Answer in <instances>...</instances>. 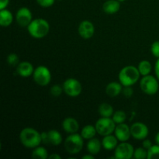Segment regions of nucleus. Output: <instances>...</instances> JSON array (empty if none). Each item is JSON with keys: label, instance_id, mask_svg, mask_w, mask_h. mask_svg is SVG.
Instances as JSON below:
<instances>
[{"label": "nucleus", "instance_id": "nucleus-21", "mask_svg": "<svg viewBox=\"0 0 159 159\" xmlns=\"http://www.w3.org/2000/svg\"><path fill=\"white\" fill-rule=\"evenodd\" d=\"M48 139H49V144L53 146H58L62 142V136L56 130H51L48 131Z\"/></svg>", "mask_w": 159, "mask_h": 159}, {"label": "nucleus", "instance_id": "nucleus-22", "mask_svg": "<svg viewBox=\"0 0 159 159\" xmlns=\"http://www.w3.org/2000/svg\"><path fill=\"white\" fill-rule=\"evenodd\" d=\"M98 112L102 117H111L114 113L113 107L107 102H103L99 105Z\"/></svg>", "mask_w": 159, "mask_h": 159}, {"label": "nucleus", "instance_id": "nucleus-29", "mask_svg": "<svg viewBox=\"0 0 159 159\" xmlns=\"http://www.w3.org/2000/svg\"><path fill=\"white\" fill-rule=\"evenodd\" d=\"M6 61H7V63L9 64L10 66H17L20 63V58H19V56L17 55L15 53H11L9 55L7 56V58H6Z\"/></svg>", "mask_w": 159, "mask_h": 159}, {"label": "nucleus", "instance_id": "nucleus-17", "mask_svg": "<svg viewBox=\"0 0 159 159\" xmlns=\"http://www.w3.org/2000/svg\"><path fill=\"white\" fill-rule=\"evenodd\" d=\"M120 9V3L118 0H107L102 5V10L107 14L116 13Z\"/></svg>", "mask_w": 159, "mask_h": 159}, {"label": "nucleus", "instance_id": "nucleus-36", "mask_svg": "<svg viewBox=\"0 0 159 159\" xmlns=\"http://www.w3.org/2000/svg\"><path fill=\"white\" fill-rule=\"evenodd\" d=\"M9 0H0V10L6 9L9 5Z\"/></svg>", "mask_w": 159, "mask_h": 159}, {"label": "nucleus", "instance_id": "nucleus-38", "mask_svg": "<svg viewBox=\"0 0 159 159\" xmlns=\"http://www.w3.org/2000/svg\"><path fill=\"white\" fill-rule=\"evenodd\" d=\"M51 158V159H61V156L59 155L56 153H53L51 155H49V158Z\"/></svg>", "mask_w": 159, "mask_h": 159}, {"label": "nucleus", "instance_id": "nucleus-6", "mask_svg": "<svg viewBox=\"0 0 159 159\" xmlns=\"http://www.w3.org/2000/svg\"><path fill=\"white\" fill-rule=\"evenodd\" d=\"M116 123L111 117H101L96 121V127L97 134L101 136L112 134L116 128Z\"/></svg>", "mask_w": 159, "mask_h": 159}, {"label": "nucleus", "instance_id": "nucleus-40", "mask_svg": "<svg viewBox=\"0 0 159 159\" xmlns=\"http://www.w3.org/2000/svg\"><path fill=\"white\" fill-rule=\"evenodd\" d=\"M155 142H156L157 144L159 145V132L157 133L156 136H155Z\"/></svg>", "mask_w": 159, "mask_h": 159}, {"label": "nucleus", "instance_id": "nucleus-18", "mask_svg": "<svg viewBox=\"0 0 159 159\" xmlns=\"http://www.w3.org/2000/svg\"><path fill=\"white\" fill-rule=\"evenodd\" d=\"M118 141L119 140L115 135H107V136H104L103 139L102 140V146L104 149L107 151L115 150L116 146L118 145Z\"/></svg>", "mask_w": 159, "mask_h": 159}, {"label": "nucleus", "instance_id": "nucleus-41", "mask_svg": "<svg viewBox=\"0 0 159 159\" xmlns=\"http://www.w3.org/2000/svg\"><path fill=\"white\" fill-rule=\"evenodd\" d=\"M118 1H119L120 2H124V1H126V0H118Z\"/></svg>", "mask_w": 159, "mask_h": 159}, {"label": "nucleus", "instance_id": "nucleus-10", "mask_svg": "<svg viewBox=\"0 0 159 159\" xmlns=\"http://www.w3.org/2000/svg\"><path fill=\"white\" fill-rule=\"evenodd\" d=\"M33 15L31 11L26 7H22L17 10L16 14V23L22 27H27L32 22Z\"/></svg>", "mask_w": 159, "mask_h": 159}, {"label": "nucleus", "instance_id": "nucleus-20", "mask_svg": "<svg viewBox=\"0 0 159 159\" xmlns=\"http://www.w3.org/2000/svg\"><path fill=\"white\" fill-rule=\"evenodd\" d=\"M13 21V16L12 12L6 9H1L0 11V25L3 27L10 26Z\"/></svg>", "mask_w": 159, "mask_h": 159}, {"label": "nucleus", "instance_id": "nucleus-4", "mask_svg": "<svg viewBox=\"0 0 159 159\" xmlns=\"http://www.w3.org/2000/svg\"><path fill=\"white\" fill-rule=\"evenodd\" d=\"M84 138L82 135L77 133L70 134L65 139L64 145L66 152L69 155H77L81 151L84 145Z\"/></svg>", "mask_w": 159, "mask_h": 159}, {"label": "nucleus", "instance_id": "nucleus-23", "mask_svg": "<svg viewBox=\"0 0 159 159\" xmlns=\"http://www.w3.org/2000/svg\"><path fill=\"white\" fill-rule=\"evenodd\" d=\"M97 134V130L95 126L86 125L81 130V135L85 140H90L94 138Z\"/></svg>", "mask_w": 159, "mask_h": 159}, {"label": "nucleus", "instance_id": "nucleus-2", "mask_svg": "<svg viewBox=\"0 0 159 159\" xmlns=\"http://www.w3.org/2000/svg\"><path fill=\"white\" fill-rule=\"evenodd\" d=\"M27 30L32 37L41 39L46 37L49 33L50 24L44 19H35L32 20V22L27 26Z\"/></svg>", "mask_w": 159, "mask_h": 159}, {"label": "nucleus", "instance_id": "nucleus-39", "mask_svg": "<svg viewBox=\"0 0 159 159\" xmlns=\"http://www.w3.org/2000/svg\"><path fill=\"white\" fill-rule=\"evenodd\" d=\"M82 158L83 159H94V155H91V154H89V155H84V156H82Z\"/></svg>", "mask_w": 159, "mask_h": 159}, {"label": "nucleus", "instance_id": "nucleus-27", "mask_svg": "<svg viewBox=\"0 0 159 159\" xmlns=\"http://www.w3.org/2000/svg\"><path fill=\"white\" fill-rule=\"evenodd\" d=\"M148 159H159V145H152L148 150Z\"/></svg>", "mask_w": 159, "mask_h": 159}, {"label": "nucleus", "instance_id": "nucleus-28", "mask_svg": "<svg viewBox=\"0 0 159 159\" xmlns=\"http://www.w3.org/2000/svg\"><path fill=\"white\" fill-rule=\"evenodd\" d=\"M133 158L135 159H146L148 158V150L144 148H138L134 149Z\"/></svg>", "mask_w": 159, "mask_h": 159}, {"label": "nucleus", "instance_id": "nucleus-37", "mask_svg": "<svg viewBox=\"0 0 159 159\" xmlns=\"http://www.w3.org/2000/svg\"><path fill=\"white\" fill-rule=\"evenodd\" d=\"M155 75H156V78L159 81V58H158V60H157L156 62H155Z\"/></svg>", "mask_w": 159, "mask_h": 159}, {"label": "nucleus", "instance_id": "nucleus-25", "mask_svg": "<svg viewBox=\"0 0 159 159\" xmlns=\"http://www.w3.org/2000/svg\"><path fill=\"white\" fill-rule=\"evenodd\" d=\"M138 68L141 75H150L151 71H152V64H151L148 61L143 60L139 63Z\"/></svg>", "mask_w": 159, "mask_h": 159}, {"label": "nucleus", "instance_id": "nucleus-34", "mask_svg": "<svg viewBox=\"0 0 159 159\" xmlns=\"http://www.w3.org/2000/svg\"><path fill=\"white\" fill-rule=\"evenodd\" d=\"M153 145L152 143V141H150V140L148 139H144L143 140V142H142V147L144 148L145 149H147V150H148L149 148H150Z\"/></svg>", "mask_w": 159, "mask_h": 159}, {"label": "nucleus", "instance_id": "nucleus-16", "mask_svg": "<svg viewBox=\"0 0 159 159\" xmlns=\"http://www.w3.org/2000/svg\"><path fill=\"white\" fill-rule=\"evenodd\" d=\"M120 82H112L106 86V93L110 97H116L122 93L123 87Z\"/></svg>", "mask_w": 159, "mask_h": 159}, {"label": "nucleus", "instance_id": "nucleus-24", "mask_svg": "<svg viewBox=\"0 0 159 159\" xmlns=\"http://www.w3.org/2000/svg\"><path fill=\"white\" fill-rule=\"evenodd\" d=\"M32 158L34 159H47L49 158V155L45 148L37 146V148H34L32 152Z\"/></svg>", "mask_w": 159, "mask_h": 159}, {"label": "nucleus", "instance_id": "nucleus-35", "mask_svg": "<svg viewBox=\"0 0 159 159\" xmlns=\"http://www.w3.org/2000/svg\"><path fill=\"white\" fill-rule=\"evenodd\" d=\"M41 141H42V143H43V144H49V139H48V132H42Z\"/></svg>", "mask_w": 159, "mask_h": 159}, {"label": "nucleus", "instance_id": "nucleus-26", "mask_svg": "<svg viewBox=\"0 0 159 159\" xmlns=\"http://www.w3.org/2000/svg\"><path fill=\"white\" fill-rule=\"evenodd\" d=\"M112 119L116 123V124H123L127 119V115H126V113L124 111L117 110V111L113 113V116H112Z\"/></svg>", "mask_w": 159, "mask_h": 159}, {"label": "nucleus", "instance_id": "nucleus-1", "mask_svg": "<svg viewBox=\"0 0 159 159\" xmlns=\"http://www.w3.org/2000/svg\"><path fill=\"white\" fill-rule=\"evenodd\" d=\"M21 144L26 148H35L42 143L41 133L33 127H26L20 134Z\"/></svg>", "mask_w": 159, "mask_h": 159}, {"label": "nucleus", "instance_id": "nucleus-30", "mask_svg": "<svg viewBox=\"0 0 159 159\" xmlns=\"http://www.w3.org/2000/svg\"><path fill=\"white\" fill-rule=\"evenodd\" d=\"M63 91V86H61L59 84L54 85L53 86H51V89H50V93L54 97H58V96H60Z\"/></svg>", "mask_w": 159, "mask_h": 159}, {"label": "nucleus", "instance_id": "nucleus-31", "mask_svg": "<svg viewBox=\"0 0 159 159\" xmlns=\"http://www.w3.org/2000/svg\"><path fill=\"white\" fill-rule=\"evenodd\" d=\"M151 52L154 57L159 58V40L153 42L151 46Z\"/></svg>", "mask_w": 159, "mask_h": 159}, {"label": "nucleus", "instance_id": "nucleus-5", "mask_svg": "<svg viewBox=\"0 0 159 159\" xmlns=\"http://www.w3.org/2000/svg\"><path fill=\"white\" fill-rule=\"evenodd\" d=\"M140 87L141 91L145 94L149 96L156 94L159 89L158 79L151 75L143 76L140 82Z\"/></svg>", "mask_w": 159, "mask_h": 159}, {"label": "nucleus", "instance_id": "nucleus-3", "mask_svg": "<svg viewBox=\"0 0 159 159\" xmlns=\"http://www.w3.org/2000/svg\"><path fill=\"white\" fill-rule=\"evenodd\" d=\"M138 68L133 65H127L120 70L119 73V81L123 86H132L140 79Z\"/></svg>", "mask_w": 159, "mask_h": 159}, {"label": "nucleus", "instance_id": "nucleus-15", "mask_svg": "<svg viewBox=\"0 0 159 159\" xmlns=\"http://www.w3.org/2000/svg\"><path fill=\"white\" fill-rule=\"evenodd\" d=\"M62 128L66 133L74 134L77 133L79 129V122L75 118L67 117L62 121Z\"/></svg>", "mask_w": 159, "mask_h": 159}, {"label": "nucleus", "instance_id": "nucleus-8", "mask_svg": "<svg viewBox=\"0 0 159 159\" xmlns=\"http://www.w3.org/2000/svg\"><path fill=\"white\" fill-rule=\"evenodd\" d=\"M63 89L65 94L70 97H77L82 91V84L79 80L74 78L66 79L63 83Z\"/></svg>", "mask_w": 159, "mask_h": 159}, {"label": "nucleus", "instance_id": "nucleus-33", "mask_svg": "<svg viewBox=\"0 0 159 159\" xmlns=\"http://www.w3.org/2000/svg\"><path fill=\"white\" fill-rule=\"evenodd\" d=\"M124 89H123L122 93L124 94V96H126L127 98L131 97L132 95H133L134 91L133 89L131 88V86H124Z\"/></svg>", "mask_w": 159, "mask_h": 159}, {"label": "nucleus", "instance_id": "nucleus-13", "mask_svg": "<svg viewBox=\"0 0 159 159\" xmlns=\"http://www.w3.org/2000/svg\"><path fill=\"white\" fill-rule=\"evenodd\" d=\"M114 134L115 136L119 140V141L125 142V141H129L130 136H131L130 127L127 124H124V123L116 124V128H115L114 130Z\"/></svg>", "mask_w": 159, "mask_h": 159}, {"label": "nucleus", "instance_id": "nucleus-19", "mask_svg": "<svg viewBox=\"0 0 159 159\" xmlns=\"http://www.w3.org/2000/svg\"><path fill=\"white\" fill-rule=\"evenodd\" d=\"M102 147V142H100L97 138H93L89 140L86 148L89 153L93 155H96L99 153Z\"/></svg>", "mask_w": 159, "mask_h": 159}, {"label": "nucleus", "instance_id": "nucleus-9", "mask_svg": "<svg viewBox=\"0 0 159 159\" xmlns=\"http://www.w3.org/2000/svg\"><path fill=\"white\" fill-rule=\"evenodd\" d=\"M134 148L133 145L127 141L121 142L115 148L114 158L116 159H130L133 158Z\"/></svg>", "mask_w": 159, "mask_h": 159}, {"label": "nucleus", "instance_id": "nucleus-11", "mask_svg": "<svg viewBox=\"0 0 159 159\" xmlns=\"http://www.w3.org/2000/svg\"><path fill=\"white\" fill-rule=\"evenodd\" d=\"M130 133L134 139L143 141L148 135L149 130L148 127L143 123L136 122L130 127Z\"/></svg>", "mask_w": 159, "mask_h": 159}, {"label": "nucleus", "instance_id": "nucleus-32", "mask_svg": "<svg viewBox=\"0 0 159 159\" xmlns=\"http://www.w3.org/2000/svg\"><path fill=\"white\" fill-rule=\"evenodd\" d=\"M36 1H37V4L41 6V7L48 8L54 5L55 0H36Z\"/></svg>", "mask_w": 159, "mask_h": 159}, {"label": "nucleus", "instance_id": "nucleus-42", "mask_svg": "<svg viewBox=\"0 0 159 159\" xmlns=\"http://www.w3.org/2000/svg\"><path fill=\"white\" fill-rule=\"evenodd\" d=\"M58 1H62V0H58Z\"/></svg>", "mask_w": 159, "mask_h": 159}, {"label": "nucleus", "instance_id": "nucleus-12", "mask_svg": "<svg viewBox=\"0 0 159 159\" xmlns=\"http://www.w3.org/2000/svg\"><path fill=\"white\" fill-rule=\"evenodd\" d=\"M78 31L81 37L83 39H90L95 34V26L89 20H83L79 23Z\"/></svg>", "mask_w": 159, "mask_h": 159}, {"label": "nucleus", "instance_id": "nucleus-7", "mask_svg": "<svg viewBox=\"0 0 159 159\" xmlns=\"http://www.w3.org/2000/svg\"><path fill=\"white\" fill-rule=\"evenodd\" d=\"M33 78L36 83L40 86H47L51 81L50 70L43 65H40L34 69Z\"/></svg>", "mask_w": 159, "mask_h": 159}, {"label": "nucleus", "instance_id": "nucleus-14", "mask_svg": "<svg viewBox=\"0 0 159 159\" xmlns=\"http://www.w3.org/2000/svg\"><path fill=\"white\" fill-rule=\"evenodd\" d=\"M34 71V66L29 61H22L16 66V72L20 76L23 78L30 77L33 75Z\"/></svg>", "mask_w": 159, "mask_h": 159}]
</instances>
